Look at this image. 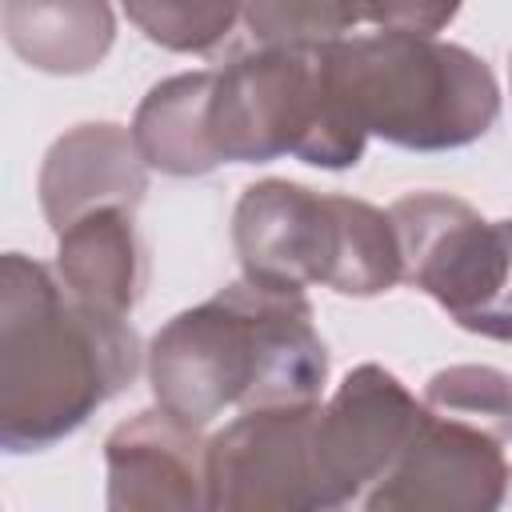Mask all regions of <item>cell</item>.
<instances>
[{
	"instance_id": "cell-10",
	"label": "cell",
	"mask_w": 512,
	"mask_h": 512,
	"mask_svg": "<svg viewBox=\"0 0 512 512\" xmlns=\"http://www.w3.org/2000/svg\"><path fill=\"white\" fill-rule=\"evenodd\" d=\"M112 512H208V440L168 408H144L104 440Z\"/></svg>"
},
{
	"instance_id": "cell-1",
	"label": "cell",
	"mask_w": 512,
	"mask_h": 512,
	"mask_svg": "<svg viewBox=\"0 0 512 512\" xmlns=\"http://www.w3.org/2000/svg\"><path fill=\"white\" fill-rule=\"evenodd\" d=\"M128 316L76 300L56 268L0 260V448L44 452L88 424L140 372Z\"/></svg>"
},
{
	"instance_id": "cell-11",
	"label": "cell",
	"mask_w": 512,
	"mask_h": 512,
	"mask_svg": "<svg viewBox=\"0 0 512 512\" xmlns=\"http://www.w3.org/2000/svg\"><path fill=\"white\" fill-rule=\"evenodd\" d=\"M36 192L52 232H64L92 208L112 204L136 212L148 192V164L132 140V128L88 120L52 140L36 176Z\"/></svg>"
},
{
	"instance_id": "cell-2",
	"label": "cell",
	"mask_w": 512,
	"mask_h": 512,
	"mask_svg": "<svg viewBox=\"0 0 512 512\" xmlns=\"http://www.w3.org/2000/svg\"><path fill=\"white\" fill-rule=\"evenodd\" d=\"M160 408L208 428L228 408L312 404L328 380V348L304 288L232 280L176 312L144 352Z\"/></svg>"
},
{
	"instance_id": "cell-16",
	"label": "cell",
	"mask_w": 512,
	"mask_h": 512,
	"mask_svg": "<svg viewBox=\"0 0 512 512\" xmlns=\"http://www.w3.org/2000/svg\"><path fill=\"white\" fill-rule=\"evenodd\" d=\"M240 20L264 48H324L356 24V0H240Z\"/></svg>"
},
{
	"instance_id": "cell-3",
	"label": "cell",
	"mask_w": 512,
	"mask_h": 512,
	"mask_svg": "<svg viewBox=\"0 0 512 512\" xmlns=\"http://www.w3.org/2000/svg\"><path fill=\"white\" fill-rule=\"evenodd\" d=\"M320 60L356 128L404 152L468 148L500 116L492 68L440 36L380 28L324 44Z\"/></svg>"
},
{
	"instance_id": "cell-13",
	"label": "cell",
	"mask_w": 512,
	"mask_h": 512,
	"mask_svg": "<svg viewBox=\"0 0 512 512\" xmlns=\"http://www.w3.org/2000/svg\"><path fill=\"white\" fill-rule=\"evenodd\" d=\"M4 40L36 72L84 76L116 44L112 0H4Z\"/></svg>"
},
{
	"instance_id": "cell-6",
	"label": "cell",
	"mask_w": 512,
	"mask_h": 512,
	"mask_svg": "<svg viewBox=\"0 0 512 512\" xmlns=\"http://www.w3.org/2000/svg\"><path fill=\"white\" fill-rule=\"evenodd\" d=\"M404 280L456 328L512 344V220H484L448 192H408L388 208Z\"/></svg>"
},
{
	"instance_id": "cell-9",
	"label": "cell",
	"mask_w": 512,
	"mask_h": 512,
	"mask_svg": "<svg viewBox=\"0 0 512 512\" xmlns=\"http://www.w3.org/2000/svg\"><path fill=\"white\" fill-rule=\"evenodd\" d=\"M504 440L436 416L424 404V416L388 468V476L364 496L368 512L400 508H444V512H492L508 496V460Z\"/></svg>"
},
{
	"instance_id": "cell-14",
	"label": "cell",
	"mask_w": 512,
	"mask_h": 512,
	"mask_svg": "<svg viewBox=\"0 0 512 512\" xmlns=\"http://www.w3.org/2000/svg\"><path fill=\"white\" fill-rule=\"evenodd\" d=\"M216 68L176 72L148 88L132 116V140L152 172L164 176H204L224 164L208 136V104H212Z\"/></svg>"
},
{
	"instance_id": "cell-12",
	"label": "cell",
	"mask_w": 512,
	"mask_h": 512,
	"mask_svg": "<svg viewBox=\"0 0 512 512\" xmlns=\"http://www.w3.org/2000/svg\"><path fill=\"white\" fill-rule=\"evenodd\" d=\"M132 216L108 204L56 232V276L76 300L112 316H128L148 280V256Z\"/></svg>"
},
{
	"instance_id": "cell-5",
	"label": "cell",
	"mask_w": 512,
	"mask_h": 512,
	"mask_svg": "<svg viewBox=\"0 0 512 512\" xmlns=\"http://www.w3.org/2000/svg\"><path fill=\"white\" fill-rule=\"evenodd\" d=\"M208 136L224 164L292 156L312 168H356L368 136L340 108L320 48H256L216 68Z\"/></svg>"
},
{
	"instance_id": "cell-4",
	"label": "cell",
	"mask_w": 512,
	"mask_h": 512,
	"mask_svg": "<svg viewBox=\"0 0 512 512\" xmlns=\"http://www.w3.org/2000/svg\"><path fill=\"white\" fill-rule=\"evenodd\" d=\"M240 272L272 288L324 284L340 296H380L404 280L396 224L356 196H324L296 180H256L232 212Z\"/></svg>"
},
{
	"instance_id": "cell-7",
	"label": "cell",
	"mask_w": 512,
	"mask_h": 512,
	"mask_svg": "<svg viewBox=\"0 0 512 512\" xmlns=\"http://www.w3.org/2000/svg\"><path fill=\"white\" fill-rule=\"evenodd\" d=\"M424 416L404 380L380 364L352 368L312 424V492L316 508L364 504V496L388 476L404 444Z\"/></svg>"
},
{
	"instance_id": "cell-15",
	"label": "cell",
	"mask_w": 512,
	"mask_h": 512,
	"mask_svg": "<svg viewBox=\"0 0 512 512\" xmlns=\"http://www.w3.org/2000/svg\"><path fill=\"white\" fill-rule=\"evenodd\" d=\"M424 404L496 440H512V376L492 364H448L428 376Z\"/></svg>"
},
{
	"instance_id": "cell-8",
	"label": "cell",
	"mask_w": 512,
	"mask_h": 512,
	"mask_svg": "<svg viewBox=\"0 0 512 512\" xmlns=\"http://www.w3.org/2000/svg\"><path fill=\"white\" fill-rule=\"evenodd\" d=\"M312 404L244 408L208 440V512H316Z\"/></svg>"
},
{
	"instance_id": "cell-18",
	"label": "cell",
	"mask_w": 512,
	"mask_h": 512,
	"mask_svg": "<svg viewBox=\"0 0 512 512\" xmlns=\"http://www.w3.org/2000/svg\"><path fill=\"white\" fill-rule=\"evenodd\" d=\"M460 4L464 0H356V12H360V24H372V28L436 36L456 20Z\"/></svg>"
},
{
	"instance_id": "cell-19",
	"label": "cell",
	"mask_w": 512,
	"mask_h": 512,
	"mask_svg": "<svg viewBox=\"0 0 512 512\" xmlns=\"http://www.w3.org/2000/svg\"><path fill=\"white\" fill-rule=\"evenodd\" d=\"M504 504H512V468H508V496H504Z\"/></svg>"
},
{
	"instance_id": "cell-17",
	"label": "cell",
	"mask_w": 512,
	"mask_h": 512,
	"mask_svg": "<svg viewBox=\"0 0 512 512\" xmlns=\"http://www.w3.org/2000/svg\"><path fill=\"white\" fill-rule=\"evenodd\" d=\"M120 8L144 40L180 56L212 52L240 16V0H120Z\"/></svg>"
}]
</instances>
